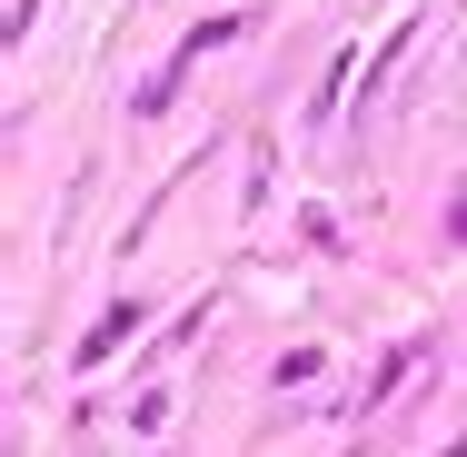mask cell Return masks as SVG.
I'll return each mask as SVG.
<instances>
[{
	"label": "cell",
	"instance_id": "obj_1",
	"mask_svg": "<svg viewBox=\"0 0 467 457\" xmlns=\"http://www.w3.org/2000/svg\"><path fill=\"white\" fill-rule=\"evenodd\" d=\"M130 318H140V308H109V318H99V328H90V348H80V358H109V348L130 338Z\"/></svg>",
	"mask_w": 467,
	"mask_h": 457
}]
</instances>
